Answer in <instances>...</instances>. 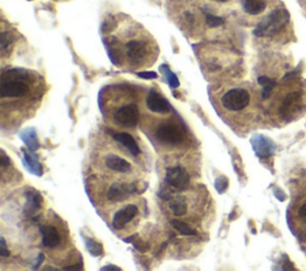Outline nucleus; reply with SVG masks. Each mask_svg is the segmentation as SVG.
Returning a JSON list of instances; mask_svg holds the SVG:
<instances>
[{
    "label": "nucleus",
    "instance_id": "16",
    "mask_svg": "<svg viewBox=\"0 0 306 271\" xmlns=\"http://www.w3.org/2000/svg\"><path fill=\"white\" fill-rule=\"evenodd\" d=\"M41 196L40 193H37L34 190H29L27 192V203H25L24 210L25 214L28 217H31L34 215L36 211L40 209V206H41Z\"/></svg>",
    "mask_w": 306,
    "mask_h": 271
},
{
    "label": "nucleus",
    "instance_id": "9",
    "mask_svg": "<svg viewBox=\"0 0 306 271\" xmlns=\"http://www.w3.org/2000/svg\"><path fill=\"white\" fill-rule=\"evenodd\" d=\"M126 55L132 65H140L146 56V47L143 41L132 40L126 45Z\"/></svg>",
    "mask_w": 306,
    "mask_h": 271
},
{
    "label": "nucleus",
    "instance_id": "8",
    "mask_svg": "<svg viewBox=\"0 0 306 271\" xmlns=\"http://www.w3.org/2000/svg\"><path fill=\"white\" fill-rule=\"evenodd\" d=\"M251 145L256 156L260 158H269L275 152V144L264 135H255L251 139Z\"/></svg>",
    "mask_w": 306,
    "mask_h": 271
},
{
    "label": "nucleus",
    "instance_id": "24",
    "mask_svg": "<svg viewBox=\"0 0 306 271\" xmlns=\"http://www.w3.org/2000/svg\"><path fill=\"white\" fill-rule=\"evenodd\" d=\"M85 245L87 251H89L93 257H98V256L103 255V246H102L100 243H97V241L90 239V238H86Z\"/></svg>",
    "mask_w": 306,
    "mask_h": 271
},
{
    "label": "nucleus",
    "instance_id": "23",
    "mask_svg": "<svg viewBox=\"0 0 306 271\" xmlns=\"http://www.w3.org/2000/svg\"><path fill=\"white\" fill-rule=\"evenodd\" d=\"M160 72H162L164 74V76H165L166 82L170 85L171 89H176V87L180 86V80H178V78L174 72H171L169 66H167V65L160 66Z\"/></svg>",
    "mask_w": 306,
    "mask_h": 271
},
{
    "label": "nucleus",
    "instance_id": "3",
    "mask_svg": "<svg viewBox=\"0 0 306 271\" xmlns=\"http://www.w3.org/2000/svg\"><path fill=\"white\" fill-rule=\"evenodd\" d=\"M250 103V94L244 89H232L221 98V104L230 111H240Z\"/></svg>",
    "mask_w": 306,
    "mask_h": 271
},
{
    "label": "nucleus",
    "instance_id": "33",
    "mask_svg": "<svg viewBox=\"0 0 306 271\" xmlns=\"http://www.w3.org/2000/svg\"><path fill=\"white\" fill-rule=\"evenodd\" d=\"M101 270H105V271H121V268H119V266H115V265H112V264H110V265H105V266H103V268H102Z\"/></svg>",
    "mask_w": 306,
    "mask_h": 271
},
{
    "label": "nucleus",
    "instance_id": "31",
    "mask_svg": "<svg viewBox=\"0 0 306 271\" xmlns=\"http://www.w3.org/2000/svg\"><path fill=\"white\" fill-rule=\"evenodd\" d=\"M10 165V159H9V157L6 156V153L4 152V151H2V167L3 168H6L7 166H9Z\"/></svg>",
    "mask_w": 306,
    "mask_h": 271
},
{
    "label": "nucleus",
    "instance_id": "27",
    "mask_svg": "<svg viewBox=\"0 0 306 271\" xmlns=\"http://www.w3.org/2000/svg\"><path fill=\"white\" fill-rule=\"evenodd\" d=\"M0 41H2V50H5L10 46V43L12 42V37H11L10 32L3 31L2 36H0Z\"/></svg>",
    "mask_w": 306,
    "mask_h": 271
},
{
    "label": "nucleus",
    "instance_id": "22",
    "mask_svg": "<svg viewBox=\"0 0 306 271\" xmlns=\"http://www.w3.org/2000/svg\"><path fill=\"white\" fill-rule=\"evenodd\" d=\"M171 225L176 230H178L182 236H196V230L194 228H192L188 223H185L184 221H181V220L174 219L171 220Z\"/></svg>",
    "mask_w": 306,
    "mask_h": 271
},
{
    "label": "nucleus",
    "instance_id": "7",
    "mask_svg": "<svg viewBox=\"0 0 306 271\" xmlns=\"http://www.w3.org/2000/svg\"><path fill=\"white\" fill-rule=\"evenodd\" d=\"M301 103H303V96L300 92H291L287 94V97L283 100L280 113L283 120L290 121L293 119V116L300 111Z\"/></svg>",
    "mask_w": 306,
    "mask_h": 271
},
{
    "label": "nucleus",
    "instance_id": "4",
    "mask_svg": "<svg viewBox=\"0 0 306 271\" xmlns=\"http://www.w3.org/2000/svg\"><path fill=\"white\" fill-rule=\"evenodd\" d=\"M156 137L159 141L167 145H178L183 141V133L175 123L160 124L156 131Z\"/></svg>",
    "mask_w": 306,
    "mask_h": 271
},
{
    "label": "nucleus",
    "instance_id": "12",
    "mask_svg": "<svg viewBox=\"0 0 306 271\" xmlns=\"http://www.w3.org/2000/svg\"><path fill=\"white\" fill-rule=\"evenodd\" d=\"M136 191V185L130 184L126 185L122 183H115L110 186L108 191V199L110 201H122L126 200V197H128L130 193Z\"/></svg>",
    "mask_w": 306,
    "mask_h": 271
},
{
    "label": "nucleus",
    "instance_id": "36",
    "mask_svg": "<svg viewBox=\"0 0 306 271\" xmlns=\"http://www.w3.org/2000/svg\"><path fill=\"white\" fill-rule=\"evenodd\" d=\"M214 2H218V3H226L227 0H214Z\"/></svg>",
    "mask_w": 306,
    "mask_h": 271
},
{
    "label": "nucleus",
    "instance_id": "20",
    "mask_svg": "<svg viewBox=\"0 0 306 271\" xmlns=\"http://www.w3.org/2000/svg\"><path fill=\"white\" fill-rule=\"evenodd\" d=\"M24 164L31 173H34L35 176H42L43 173L42 165L40 164V162L37 160V157L35 154H32L30 152H24Z\"/></svg>",
    "mask_w": 306,
    "mask_h": 271
},
{
    "label": "nucleus",
    "instance_id": "1",
    "mask_svg": "<svg viewBox=\"0 0 306 271\" xmlns=\"http://www.w3.org/2000/svg\"><path fill=\"white\" fill-rule=\"evenodd\" d=\"M28 78L27 72L22 69H12L2 76L0 85V96L2 98H18L23 97L29 92L28 84L24 79Z\"/></svg>",
    "mask_w": 306,
    "mask_h": 271
},
{
    "label": "nucleus",
    "instance_id": "17",
    "mask_svg": "<svg viewBox=\"0 0 306 271\" xmlns=\"http://www.w3.org/2000/svg\"><path fill=\"white\" fill-rule=\"evenodd\" d=\"M244 11L251 16H256L263 12L267 7V0H242Z\"/></svg>",
    "mask_w": 306,
    "mask_h": 271
},
{
    "label": "nucleus",
    "instance_id": "6",
    "mask_svg": "<svg viewBox=\"0 0 306 271\" xmlns=\"http://www.w3.org/2000/svg\"><path fill=\"white\" fill-rule=\"evenodd\" d=\"M114 120L116 123L122 127H136L139 121V110L136 104H127L115 112Z\"/></svg>",
    "mask_w": 306,
    "mask_h": 271
},
{
    "label": "nucleus",
    "instance_id": "13",
    "mask_svg": "<svg viewBox=\"0 0 306 271\" xmlns=\"http://www.w3.org/2000/svg\"><path fill=\"white\" fill-rule=\"evenodd\" d=\"M40 232L42 234V244L46 247L54 248L60 244V234L54 226H41Z\"/></svg>",
    "mask_w": 306,
    "mask_h": 271
},
{
    "label": "nucleus",
    "instance_id": "35",
    "mask_svg": "<svg viewBox=\"0 0 306 271\" xmlns=\"http://www.w3.org/2000/svg\"><path fill=\"white\" fill-rule=\"evenodd\" d=\"M83 268L82 266H76V265H73V266H66V268H64V270H82Z\"/></svg>",
    "mask_w": 306,
    "mask_h": 271
},
{
    "label": "nucleus",
    "instance_id": "10",
    "mask_svg": "<svg viewBox=\"0 0 306 271\" xmlns=\"http://www.w3.org/2000/svg\"><path fill=\"white\" fill-rule=\"evenodd\" d=\"M138 214V207L134 204H129L119 211H116L112 219V227L115 229H122L125 228L127 223L132 221V220L137 217Z\"/></svg>",
    "mask_w": 306,
    "mask_h": 271
},
{
    "label": "nucleus",
    "instance_id": "14",
    "mask_svg": "<svg viewBox=\"0 0 306 271\" xmlns=\"http://www.w3.org/2000/svg\"><path fill=\"white\" fill-rule=\"evenodd\" d=\"M105 165L110 170L121 172V173H127V172L132 170V165L127 162V160L121 158V157H118L115 154H109L105 158Z\"/></svg>",
    "mask_w": 306,
    "mask_h": 271
},
{
    "label": "nucleus",
    "instance_id": "28",
    "mask_svg": "<svg viewBox=\"0 0 306 271\" xmlns=\"http://www.w3.org/2000/svg\"><path fill=\"white\" fill-rule=\"evenodd\" d=\"M0 256H2V257H4V258L9 257V256H10V251L7 250L5 239H4L3 237L0 238Z\"/></svg>",
    "mask_w": 306,
    "mask_h": 271
},
{
    "label": "nucleus",
    "instance_id": "26",
    "mask_svg": "<svg viewBox=\"0 0 306 271\" xmlns=\"http://www.w3.org/2000/svg\"><path fill=\"white\" fill-rule=\"evenodd\" d=\"M227 186H228V181H227L226 177H224V176H223V177L217 178L216 189H217L218 192H220V193L225 192V191H226Z\"/></svg>",
    "mask_w": 306,
    "mask_h": 271
},
{
    "label": "nucleus",
    "instance_id": "32",
    "mask_svg": "<svg viewBox=\"0 0 306 271\" xmlns=\"http://www.w3.org/2000/svg\"><path fill=\"white\" fill-rule=\"evenodd\" d=\"M298 215H299V218H301L304 220V221H306V203L303 204L299 208V210H298Z\"/></svg>",
    "mask_w": 306,
    "mask_h": 271
},
{
    "label": "nucleus",
    "instance_id": "34",
    "mask_svg": "<svg viewBox=\"0 0 306 271\" xmlns=\"http://www.w3.org/2000/svg\"><path fill=\"white\" fill-rule=\"evenodd\" d=\"M43 259H45V257H43V255H40L39 258H37V262H36V264L34 265V269L37 268V266H40V264L43 262Z\"/></svg>",
    "mask_w": 306,
    "mask_h": 271
},
{
    "label": "nucleus",
    "instance_id": "30",
    "mask_svg": "<svg viewBox=\"0 0 306 271\" xmlns=\"http://www.w3.org/2000/svg\"><path fill=\"white\" fill-rule=\"evenodd\" d=\"M138 76H140L143 79H156L158 74L155 72H140L138 73Z\"/></svg>",
    "mask_w": 306,
    "mask_h": 271
},
{
    "label": "nucleus",
    "instance_id": "15",
    "mask_svg": "<svg viewBox=\"0 0 306 271\" xmlns=\"http://www.w3.org/2000/svg\"><path fill=\"white\" fill-rule=\"evenodd\" d=\"M111 135L116 141L120 142V144H121L122 146H125V147L128 149V151L132 153L133 156H139L141 153L140 147L138 146L137 141L134 140V138L130 134H128V133H116V134H111Z\"/></svg>",
    "mask_w": 306,
    "mask_h": 271
},
{
    "label": "nucleus",
    "instance_id": "21",
    "mask_svg": "<svg viewBox=\"0 0 306 271\" xmlns=\"http://www.w3.org/2000/svg\"><path fill=\"white\" fill-rule=\"evenodd\" d=\"M257 83L262 86V98H263V100H267V98L271 97L272 91L276 85L274 80L268 78V76L262 75V76H258Z\"/></svg>",
    "mask_w": 306,
    "mask_h": 271
},
{
    "label": "nucleus",
    "instance_id": "19",
    "mask_svg": "<svg viewBox=\"0 0 306 271\" xmlns=\"http://www.w3.org/2000/svg\"><path fill=\"white\" fill-rule=\"evenodd\" d=\"M169 207L171 211H173L175 217H183V215L187 214V201L183 196H175L174 199L171 197Z\"/></svg>",
    "mask_w": 306,
    "mask_h": 271
},
{
    "label": "nucleus",
    "instance_id": "5",
    "mask_svg": "<svg viewBox=\"0 0 306 271\" xmlns=\"http://www.w3.org/2000/svg\"><path fill=\"white\" fill-rule=\"evenodd\" d=\"M165 182L171 188H175L177 190H184L190 184V176H189L187 170L183 167H170L166 170Z\"/></svg>",
    "mask_w": 306,
    "mask_h": 271
},
{
    "label": "nucleus",
    "instance_id": "29",
    "mask_svg": "<svg viewBox=\"0 0 306 271\" xmlns=\"http://www.w3.org/2000/svg\"><path fill=\"white\" fill-rule=\"evenodd\" d=\"M133 245H134V247H136L137 250L140 251V252H146L148 250L147 244L144 243V241L140 240V239L137 240V241H133Z\"/></svg>",
    "mask_w": 306,
    "mask_h": 271
},
{
    "label": "nucleus",
    "instance_id": "25",
    "mask_svg": "<svg viewBox=\"0 0 306 271\" xmlns=\"http://www.w3.org/2000/svg\"><path fill=\"white\" fill-rule=\"evenodd\" d=\"M206 21H207V24H208V27L211 28H217V27H220L221 24H224L223 18L214 16L212 13H206Z\"/></svg>",
    "mask_w": 306,
    "mask_h": 271
},
{
    "label": "nucleus",
    "instance_id": "18",
    "mask_svg": "<svg viewBox=\"0 0 306 271\" xmlns=\"http://www.w3.org/2000/svg\"><path fill=\"white\" fill-rule=\"evenodd\" d=\"M22 141L24 142V145L29 148V151L35 152L37 151L40 147L37 135H36V131L34 128H29V129H25L20 134Z\"/></svg>",
    "mask_w": 306,
    "mask_h": 271
},
{
    "label": "nucleus",
    "instance_id": "2",
    "mask_svg": "<svg viewBox=\"0 0 306 271\" xmlns=\"http://www.w3.org/2000/svg\"><path fill=\"white\" fill-rule=\"evenodd\" d=\"M290 21V13L285 9H276L264 17L257 27L255 28L254 35L257 37H268L281 30Z\"/></svg>",
    "mask_w": 306,
    "mask_h": 271
},
{
    "label": "nucleus",
    "instance_id": "11",
    "mask_svg": "<svg viewBox=\"0 0 306 271\" xmlns=\"http://www.w3.org/2000/svg\"><path fill=\"white\" fill-rule=\"evenodd\" d=\"M146 107L152 112L157 113H166L171 110V107L165 98L160 96L155 90H151L146 98Z\"/></svg>",
    "mask_w": 306,
    "mask_h": 271
}]
</instances>
